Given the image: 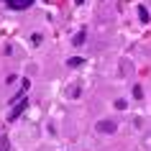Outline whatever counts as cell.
I'll list each match as a JSON object with an SVG mask.
<instances>
[{
	"mask_svg": "<svg viewBox=\"0 0 151 151\" xmlns=\"http://www.w3.org/2000/svg\"><path fill=\"white\" fill-rule=\"evenodd\" d=\"M28 110V97H23V100H18L16 105H10V113H8V120L13 123V120H18L23 113Z\"/></svg>",
	"mask_w": 151,
	"mask_h": 151,
	"instance_id": "obj_1",
	"label": "cell"
},
{
	"mask_svg": "<svg viewBox=\"0 0 151 151\" xmlns=\"http://www.w3.org/2000/svg\"><path fill=\"white\" fill-rule=\"evenodd\" d=\"M95 131L97 133H115V131H118V123H115V120H97Z\"/></svg>",
	"mask_w": 151,
	"mask_h": 151,
	"instance_id": "obj_2",
	"label": "cell"
},
{
	"mask_svg": "<svg viewBox=\"0 0 151 151\" xmlns=\"http://www.w3.org/2000/svg\"><path fill=\"white\" fill-rule=\"evenodd\" d=\"M3 3H5L10 10H26V8H31L36 0H3Z\"/></svg>",
	"mask_w": 151,
	"mask_h": 151,
	"instance_id": "obj_3",
	"label": "cell"
},
{
	"mask_svg": "<svg viewBox=\"0 0 151 151\" xmlns=\"http://www.w3.org/2000/svg\"><path fill=\"white\" fill-rule=\"evenodd\" d=\"M138 21L141 23H149L151 16H149V10H146V5H138Z\"/></svg>",
	"mask_w": 151,
	"mask_h": 151,
	"instance_id": "obj_4",
	"label": "cell"
},
{
	"mask_svg": "<svg viewBox=\"0 0 151 151\" xmlns=\"http://www.w3.org/2000/svg\"><path fill=\"white\" fill-rule=\"evenodd\" d=\"M82 56H72V59H67V67H82Z\"/></svg>",
	"mask_w": 151,
	"mask_h": 151,
	"instance_id": "obj_5",
	"label": "cell"
},
{
	"mask_svg": "<svg viewBox=\"0 0 151 151\" xmlns=\"http://www.w3.org/2000/svg\"><path fill=\"white\" fill-rule=\"evenodd\" d=\"M85 39H87V31H85V28H82V31L77 33V36H74V44H77V46H80V44H85Z\"/></svg>",
	"mask_w": 151,
	"mask_h": 151,
	"instance_id": "obj_6",
	"label": "cell"
},
{
	"mask_svg": "<svg viewBox=\"0 0 151 151\" xmlns=\"http://www.w3.org/2000/svg\"><path fill=\"white\" fill-rule=\"evenodd\" d=\"M0 151H10V141H8V136H3V138H0Z\"/></svg>",
	"mask_w": 151,
	"mask_h": 151,
	"instance_id": "obj_7",
	"label": "cell"
},
{
	"mask_svg": "<svg viewBox=\"0 0 151 151\" xmlns=\"http://www.w3.org/2000/svg\"><path fill=\"white\" fill-rule=\"evenodd\" d=\"M133 97H136V100H141V97H143V90H141V85H136V87H133Z\"/></svg>",
	"mask_w": 151,
	"mask_h": 151,
	"instance_id": "obj_8",
	"label": "cell"
},
{
	"mask_svg": "<svg viewBox=\"0 0 151 151\" xmlns=\"http://www.w3.org/2000/svg\"><path fill=\"white\" fill-rule=\"evenodd\" d=\"M31 44H33V46H39V44H41V33H33V36H31Z\"/></svg>",
	"mask_w": 151,
	"mask_h": 151,
	"instance_id": "obj_9",
	"label": "cell"
},
{
	"mask_svg": "<svg viewBox=\"0 0 151 151\" xmlns=\"http://www.w3.org/2000/svg\"><path fill=\"white\" fill-rule=\"evenodd\" d=\"M77 3H85V0H77Z\"/></svg>",
	"mask_w": 151,
	"mask_h": 151,
	"instance_id": "obj_10",
	"label": "cell"
}]
</instances>
